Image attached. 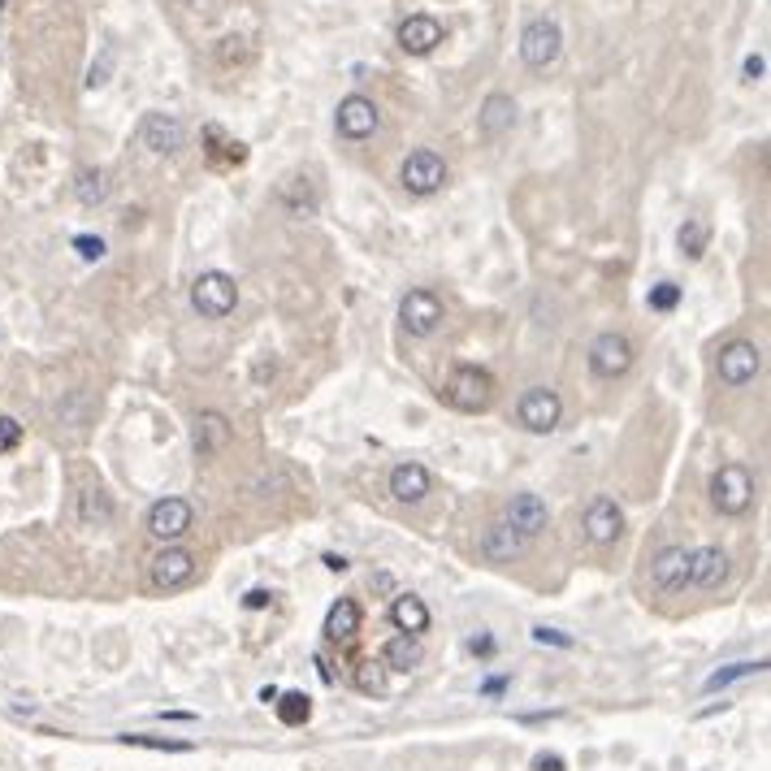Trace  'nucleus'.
<instances>
[{"label":"nucleus","mask_w":771,"mask_h":771,"mask_svg":"<svg viewBox=\"0 0 771 771\" xmlns=\"http://www.w3.org/2000/svg\"><path fill=\"white\" fill-rule=\"evenodd\" d=\"M442 395H447V403L455 412H486L494 403V377L486 369H477V364H460V369L447 377Z\"/></svg>","instance_id":"obj_1"},{"label":"nucleus","mask_w":771,"mask_h":771,"mask_svg":"<svg viewBox=\"0 0 771 771\" xmlns=\"http://www.w3.org/2000/svg\"><path fill=\"white\" fill-rule=\"evenodd\" d=\"M234 304H239V286H234L230 273L208 269V273H200V278L191 282V308L200 312V317L221 321V317H230V312H234Z\"/></svg>","instance_id":"obj_2"},{"label":"nucleus","mask_w":771,"mask_h":771,"mask_svg":"<svg viewBox=\"0 0 771 771\" xmlns=\"http://www.w3.org/2000/svg\"><path fill=\"white\" fill-rule=\"evenodd\" d=\"M754 503V477L741 464H724L711 477V507L720 516H746Z\"/></svg>","instance_id":"obj_3"},{"label":"nucleus","mask_w":771,"mask_h":771,"mask_svg":"<svg viewBox=\"0 0 771 771\" xmlns=\"http://www.w3.org/2000/svg\"><path fill=\"white\" fill-rule=\"evenodd\" d=\"M559 416H564V399L551 386H529L516 403V421L529 434H551V429H559Z\"/></svg>","instance_id":"obj_4"},{"label":"nucleus","mask_w":771,"mask_h":771,"mask_svg":"<svg viewBox=\"0 0 771 771\" xmlns=\"http://www.w3.org/2000/svg\"><path fill=\"white\" fill-rule=\"evenodd\" d=\"M559 52H564V35H559V22L551 18H538L525 26V35H520V57H525L529 70H551L559 61Z\"/></svg>","instance_id":"obj_5"},{"label":"nucleus","mask_w":771,"mask_h":771,"mask_svg":"<svg viewBox=\"0 0 771 771\" xmlns=\"http://www.w3.org/2000/svg\"><path fill=\"white\" fill-rule=\"evenodd\" d=\"M633 369V343L624 334L616 330H607V334H598L594 343H590V373L594 377H603V382H616V377H624Z\"/></svg>","instance_id":"obj_6"},{"label":"nucleus","mask_w":771,"mask_h":771,"mask_svg":"<svg viewBox=\"0 0 771 771\" xmlns=\"http://www.w3.org/2000/svg\"><path fill=\"white\" fill-rule=\"evenodd\" d=\"M442 317H447V308H442V299L434 291H425V286L408 291L403 295V304H399V321L412 338H429L442 325Z\"/></svg>","instance_id":"obj_7"},{"label":"nucleus","mask_w":771,"mask_h":771,"mask_svg":"<svg viewBox=\"0 0 771 771\" xmlns=\"http://www.w3.org/2000/svg\"><path fill=\"white\" fill-rule=\"evenodd\" d=\"M715 369H720L724 386H750L754 377H759V369H763V351L754 343H746V338H733L728 347H720Z\"/></svg>","instance_id":"obj_8"},{"label":"nucleus","mask_w":771,"mask_h":771,"mask_svg":"<svg viewBox=\"0 0 771 771\" xmlns=\"http://www.w3.org/2000/svg\"><path fill=\"white\" fill-rule=\"evenodd\" d=\"M191 577H195V555L187 551V546H165L148 568L152 590H161V594H174V590H182V585H191Z\"/></svg>","instance_id":"obj_9"},{"label":"nucleus","mask_w":771,"mask_h":771,"mask_svg":"<svg viewBox=\"0 0 771 771\" xmlns=\"http://www.w3.org/2000/svg\"><path fill=\"white\" fill-rule=\"evenodd\" d=\"M399 178L412 195H434V191H442V182H447V161L429 148H416L408 161H403Z\"/></svg>","instance_id":"obj_10"},{"label":"nucleus","mask_w":771,"mask_h":771,"mask_svg":"<svg viewBox=\"0 0 771 771\" xmlns=\"http://www.w3.org/2000/svg\"><path fill=\"white\" fill-rule=\"evenodd\" d=\"M139 143L156 156H174L182 143H187V126H182L174 113H148L139 122Z\"/></svg>","instance_id":"obj_11"},{"label":"nucleus","mask_w":771,"mask_h":771,"mask_svg":"<svg viewBox=\"0 0 771 771\" xmlns=\"http://www.w3.org/2000/svg\"><path fill=\"white\" fill-rule=\"evenodd\" d=\"M620 529H624L620 503L611 499V494H594L590 507H585V538H590L594 546H611L620 538Z\"/></svg>","instance_id":"obj_12"},{"label":"nucleus","mask_w":771,"mask_h":771,"mask_svg":"<svg viewBox=\"0 0 771 771\" xmlns=\"http://www.w3.org/2000/svg\"><path fill=\"white\" fill-rule=\"evenodd\" d=\"M191 520H195V512H191L187 499H161V503L148 507V533H152L156 542L182 538V533L191 529Z\"/></svg>","instance_id":"obj_13"},{"label":"nucleus","mask_w":771,"mask_h":771,"mask_svg":"<svg viewBox=\"0 0 771 771\" xmlns=\"http://www.w3.org/2000/svg\"><path fill=\"white\" fill-rule=\"evenodd\" d=\"M334 126L343 139H369L377 130V104L369 96H347L338 100V113H334Z\"/></svg>","instance_id":"obj_14"},{"label":"nucleus","mask_w":771,"mask_h":771,"mask_svg":"<svg viewBox=\"0 0 771 771\" xmlns=\"http://www.w3.org/2000/svg\"><path fill=\"white\" fill-rule=\"evenodd\" d=\"M395 39H399V48L408 52V57H425V52H434L442 44V22L429 18V13H412V18L399 22Z\"/></svg>","instance_id":"obj_15"},{"label":"nucleus","mask_w":771,"mask_h":771,"mask_svg":"<svg viewBox=\"0 0 771 771\" xmlns=\"http://www.w3.org/2000/svg\"><path fill=\"white\" fill-rule=\"evenodd\" d=\"M650 581H655V590L663 594H676L689 585V551L685 546H663V551L650 559Z\"/></svg>","instance_id":"obj_16"},{"label":"nucleus","mask_w":771,"mask_h":771,"mask_svg":"<svg viewBox=\"0 0 771 771\" xmlns=\"http://www.w3.org/2000/svg\"><path fill=\"white\" fill-rule=\"evenodd\" d=\"M525 551H529V538L516 533L507 520H494V525L481 533V555H486L490 564H512V559H520Z\"/></svg>","instance_id":"obj_17"},{"label":"nucleus","mask_w":771,"mask_h":771,"mask_svg":"<svg viewBox=\"0 0 771 771\" xmlns=\"http://www.w3.org/2000/svg\"><path fill=\"white\" fill-rule=\"evenodd\" d=\"M503 520H507V525H512L516 533H525V538H538V533L546 529V520H551V512H546V503L538 499V494H512V503H507Z\"/></svg>","instance_id":"obj_18"},{"label":"nucleus","mask_w":771,"mask_h":771,"mask_svg":"<svg viewBox=\"0 0 771 771\" xmlns=\"http://www.w3.org/2000/svg\"><path fill=\"white\" fill-rule=\"evenodd\" d=\"M728 577V555L720 546H702V551H689V585L694 590H715Z\"/></svg>","instance_id":"obj_19"},{"label":"nucleus","mask_w":771,"mask_h":771,"mask_svg":"<svg viewBox=\"0 0 771 771\" xmlns=\"http://www.w3.org/2000/svg\"><path fill=\"white\" fill-rule=\"evenodd\" d=\"M429 490H434V477H429V468L416 464V460L399 464L395 473H390V494H395L399 503H421Z\"/></svg>","instance_id":"obj_20"},{"label":"nucleus","mask_w":771,"mask_h":771,"mask_svg":"<svg viewBox=\"0 0 771 771\" xmlns=\"http://www.w3.org/2000/svg\"><path fill=\"white\" fill-rule=\"evenodd\" d=\"M230 447V421L221 412H200L195 416V451L204 455V460H213Z\"/></svg>","instance_id":"obj_21"},{"label":"nucleus","mask_w":771,"mask_h":771,"mask_svg":"<svg viewBox=\"0 0 771 771\" xmlns=\"http://www.w3.org/2000/svg\"><path fill=\"white\" fill-rule=\"evenodd\" d=\"M390 620H395V629H399V633H408V637L429 633V607H425V598L399 594L395 603H390Z\"/></svg>","instance_id":"obj_22"},{"label":"nucleus","mask_w":771,"mask_h":771,"mask_svg":"<svg viewBox=\"0 0 771 771\" xmlns=\"http://www.w3.org/2000/svg\"><path fill=\"white\" fill-rule=\"evenodd\" d=\"M481 135L486 139H499L503 130H512L516 122V100L512 96H503V91H494V96H486V104H481Z\"/></svg>","instance_id":"obj_23"},{"label":"nucleus","mask_w":771,"mask_h":771,"mask_svg":"<svg viewBox=\"0 0 771 771\" xmlns=\"http://www.w3.org/2000/svg\"><path fill=\"white\" fill-rule=\"evenodd\" d=\"M421 659H425L421 637H408V633L390 637L382 650V668H390V672H412V668H421Z\"/></svg>","instance_id":"obj_24"},{"label":"nucleus","mask_w":771,"mask_h":771,"mask_svg":"<svg viewBox=\"0 0 771 771\" xmlns=\"http://www.w3.org/2000/svg\"><path fill=\"white\" fill-rule=\"evenodd\" d=\"M360 603L356 598H338V603L330 607V616H325V637L330 642H347V637H356L360 633Z\"/></svg>","instance_id":"obj_25"},{"label":"nucleus","mask_w":771,"mask_h":771,"mask_svg":"<svg viewBox=\"0 0 771 771\" xmlns=\"http://www.w3.org/2000/svg\"><path fill=\"white\" fill-rule=\"evenodd\" d=\"M707 239H711V230H707V221H702V217H685V226L676 230V243H681V252L689 260L707 256Z\"/></svg>","instance_id":"obj_26"},{"label":"nucleus","mask_w":771,"mask_h":771,"mask_svg":"<svg viewBox=\"0 0 771 771\" xmlns=\"http://www.w3.org/2000/svg\"><path fill=\"white\" fill-rule=\"evenodd\" d=\"M74 195H78V200H83L87 208H91V204H100L104 195H109V174H104V169H83V174H78Z\"/></svg>","instance_id":"obj_27"},{"label":"nucleus","mask_w":771,"mask_h":771,"mask_svg":"<svg viewBox=\"0 0 771 771\" xmlns=\"http://www.w3.org/2000/svg\"><path fill=\"white\" fill-rule=\"evenodd\" d=\"M308 715H312V698L308 694H282L278 698V720L282 724H308Z\"/></svg>","instance_id":"obj_28"},{"label":"nucleus","mask_w":771,"mask_h":771,"mask_svg":"<svg viewBox=\"0 0 771 771\" xmlns=\"http://www.w3.org/2000/svg\"><path fill=\"white\" fill-rule=\"evenodd\" d=\"M767 663L759 659V663H728L724 672H715V676H707V694H715V689H724V685H733V681H746V676H754V672H763Z\"/></svg>","instance_id":"obj_29"},{"label":"nucleus","mask_w":771,"mask_h":771,"mask_svg":"<svg viewBox=\"0 0 771 771\" xmlns=\"http://www.w3.org/2000/svg\"><path fill=\"white\" fill-rule=\"evenodd\" d=\"M655 312H672L676 304H681V286L676 282H659V286H650V299H646Z\"/></svg>","instance_id":"obj_30"},{"label":"nucleus","mask_w":771,"mask_h":771,"mask_svg":"<svg viewBox=\"0 0 771 771\" xmlns=\"http://www.w3.org/2000/svg\"><path fill=\"white\" fill-rule=\"evenodd\" d=\"M126 746H148V750H169V754H187L191 741H161V737H139V733H126L122 737Z\"/></svg>","instance_id":"obj_31"},{"label":"nucleus","mask_w":771,"mask_h":771,"mask_svg":"<svg viewBox=\"0 0 771 771\" xmlns=\"http://www.w3.org/2000/svg\"><path fill=\"white\" fill-rule=\"evenodd\" d=\"M113 516V507H109V499H104V490H87V503H83V520H109Z\"/></svg>","instance_id":"obj_32"},{"label":"nucleus","mask_w":771,"mask_h":771,"mask_svg":"<svg viewBox=\"0 0 771 771\" xmlns=\"http://www.w3.org/2000/svg\"><path fill=\"white\" fill-rule=\"evenodd\" d=\"M364 694H382L386 689V676H382V663H364L360 668V681H356Z\"/></svg>","instance_id":"obj_33"},{"label":"nucleus","mask_w":771,"mask_h":771,"mask_svg":"<svg viewBox=\"0 0 771 771\" xmlns=\"http://www.w3.org/2000/svg\"><path fill=\"white\" fill-rule=\"evenodd\" d=\"M18 442H22V425L13 421V416H0V455L13 451Z\"/></svg>","instance_id":"obj_34"},{"label":"nucleus","mask_w":771,"mask_h":771,"mask_svg":"<svg viewBox=\"0 0 771 771\" xmlns=\"http://www.w3.org/2000/svg\"><path fill=\"white\" fill-rule=\"evenodd\" d=\"M74 252L83 260H100L104 256V239H96V234H74Z\"/></svg>","instance_id":"obj_35"},{"label":"nucleus","mask_w":771,"mask_h":771,"mask_svg":"<svg viewBox=\"0 0 771 771\" xmlns=\"http://www.w3.org/2000/svg\"><path fill=\"white\" fill-rule=\"evenodd\" d=\"M741 70H746V83H759V78L767 74V61L759 57V52H750V57H746V65H741Z\"/></svg>","instance_id":"obj_36"},{"label":"nucleus","mask_w":771,"mask_h":771,"mask_svg":"<svg viewBox=\"0 0 771 771\" xmlns=\"http://www.w3.org/2000/svg\"><path fill=\"white\" fill-rule=\"evenodd\" d=\"M533 642H551V646H572V637H564L559 629H533Z\"/></svg>","instance_id":"obj_37"},{"label":"nucleus","mask_w":771,"mask_h":771,"mask_svg":"<svg viewBox=\"0 0 771 771\" xmlns=\"http://www.w3.org/2000/svg\"><path fill=\"white\" fill-rule=\"evenodd\" d=\"M273 603V594L269 590H252V594H247L243 598V607H252V611H260V607H269Z\"/></svg>","instance_id":"obj_38"},{"label":"nucleus","mask_w":771,"mask_h":771,"mask_svg":"<svg viewBox=\"0 0 771 771\" xmlns=\"http://www.w3.org/2000/svg\"><path fill=\"white\" fill-rule=\"evenodd\" d=\"M533 767H538V771H564V759H555V754H551V759H546V754H542V759L533 763Z\"/></svg>","instance_id":"obj_39"},{"label":"nucleus","mask_w":771,"mask_h":771,"mask_svg":"<svg viewBox=\"0 0 771 771\" xmlns=\"http://www.w3.org/2000/svg\"><path fill=\"white\" fill-rule=\"evenodd\" d=\"M325 564H330L334 572H343V568H347V559H343V555H325Z\"/></svg>","instance_id":"obj_40"},{"label":"nucleus","mask_w":771,"mask_h":771,"mask_svg":"<svg viewBox=\"0 0 771 771\" xmlns=\"http://www.w3.org/2000/svg\"><path fill=\"white\" fill-rule=\"evenodd\" d=\"M0 9H5V0H0Z\"/></svg>","instance_id":"obj_41"}]
</instances>
